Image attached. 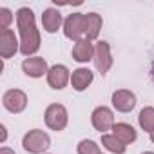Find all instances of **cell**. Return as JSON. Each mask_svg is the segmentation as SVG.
Segmentation results:
<instances>
[{"label":"cell","instance_id":"1","mask_svg":"<svg viewBox=\"0 0 154 154\" xmlns=\"http://www.w3.org/2000/svg\"><path fill=\"white\" fill-rule=\"evenodd\" d=\"M17 27H18V35H20V53L26 58L36 56L42 38H40V31L36 27V20H35V13L31 8H20L17 11Z\"/></svg>","mask_w":154,"mask_h":154},{"label":"cell","instance_id":"2","mask_svg":"<svg viewBox=\"0 0 154 154\" xmlns=\"http://www.w3.org/2000/svg\"><path fill=\"white\" fill-rule=\"evenodd\" d=\"M22 147L29 154H47L51 147V136L42 129H31L22 138Z\"/></svg>","mask_w":154,"mask_h":154},{"label":"cell","instance_id":"3","mask_svg":"<svg viewBox=\"0 0 154 154\" xmlns=\"http://www.w3.org/2000/svg\"><path fill=\"white\" fill-rule=\"evenodd\" d=\"M85 27H87V22H85V13H71L67 15V18L63 20V36L72 40V42H78V40H84L85 38Z\"/></svg>","mask_w":154,"mask_h":154},{"label":"cell","instance_id":"4","mask_svg":"<svg viewBox=\"0 0 154 154\" xmlns=\"http://www.w3.org/2000/svg\"><path fill=\"white\" fill-rule=\"evenodd\" d=\"M44 120H45V125L51 131L60 132L69 123V112H67L65 105H62V103H51V105H47V109L44 112Z\"/></svg>","mask_w":154,"mask_h":154},{"label":"cell","instance_id":"5","mask_svg":"<svg viewBox=\"0 0 154 154\" xmlns=\"http://www.w3.org/2000/svg\"><path fill=\"white\" fill-rule=\"evenodd\" d=\"M93 63H94V69H96L100 74H107V72L111 71L114 60H112V53H111V45H109V42L100 40V42L94 44Z\"/></svg>","mask_w":154,"mask_h":154},{"label":"cell","instance_id":"6","mask_svg":"<svg viewBox=\"0 0 154 154\" xmlns=\"http://www.w3.org/2000/svg\"><path fill=\"white\" fill-rule=\"evenodd\" d=\"M91 123H93L94 131H98L100 134H107V131H112V127L116 123L112 109L107 105H98L91 112Z\"/></svg>","mask_w":154,"mask_h":154},{"label":"cell","instance_id":"7","mask_svg":"<svg viewBox=\"0 0 154 154\" xmlns=\"http://www.w3.org/2000/svg\"><path fill=\"white\" fill-rule=\"evenodd\" d=\"M2 105L11 114H20L27 107V94L22 89H9L2 96Z\"/></svg>","mask_w":154,"mask_h":154},{"label":"cell","instance_id":"8","mask_svg":"<svg viewBox=\"0 0 154 154\" xmlns=\"http://www.w3.org/2000/svg\"><path fill=\"white\" fill-rule=\"evenodd\" d=\"M45 78H47V85L51 89L62 91L67 87V84H71V71L63 63H54V65H51Z\"/></svg>","mask_w":154,"mask_h":154},{"label":"cell","instance_id":"9","mask_svg":"<svg viewBox=\"0 0 154 154\" xmlns=\"http://www.w3.org/2000/svg\"><path fill=\"white\" fill-rule=\"evenodd\" d=\"M17 53H20V40L17 38L13 29L0 31V56L2 60L13 58Z\"/></svg>","mask_w":154,"mask_h":154},{"label":"cell","instance_id":"10","mask_svg":"<svg viewBox=\"0 0 154 154\" xmlns=\"http://www.w3.org/2000/svg\"><path fill=\"white\" fill-rule=\"evenodd\" d=\"M111 103H112V109L118 111V112H131L134 107H136V94L129 89H118L112 93L111 96Z\"/></svg>","mask_w":154,"mask_h":154},{"label":"cell","instance_id":"11","mask_svg":"<svg viewBox=\"0 0 154 154\" xmlns=\"http://www.w3.org/2000/svg\"><path fill=\"white\" fill-rule=\"evenodd\" d=\"M49 69L51 67L47 65V60L42 56L24 58V62H22V71L29 78H44V76H47Z\"/></svg>","mask_w":154,"mask_h":154},{"label":"cell","instance_id":"12","mask_svg":"<svg viewBox=\"0 0 154 154\" xmlns=\"http://www.w3.org/2000/svg\"><path fill=\"white\" fill-rule=\"evenodd\" d=\"M93 82H94V72L89 67H78L71 72V85L78 93H84L85 89H89Z\"/></svg>","mask_w":154,"mask_h":154},{"label":"cell","instance_id":"13","mask_svg":"<svg viewBox=\"0 0 154 154\" xmlns=\"http://www.w3.org/2000/svg\"><path fill=\"white\" fill-rule=\"evenodd\" d=\"M71 54H72V60L78 62V63L93 62V56H94V44H93L91 40H87V38L78 40V42H74Z\"/></svg>","mask_w":154,"mask_h":154},{"label":"cell","instance_id":"14","mask_svg":"<svg viewBox=\"0 0 154 154\" xmlns=\"http://www.w3.org/2000/svg\"><path fill=\"white\" fill-rule=\"evenodd\" d=\"M42 27H44V31L49 33V35L56 33L60 27H63L62 13H60L56 8H47V9H44V13H42Z\"/></svg>","mask_w":154,"mask_h":154},{"label":"cell","instance_id":"15","mask_svg":"<svg viewBox=\"0 0 154 154\" xmlns=\"http://www.w3.org/2000/svg\"><path fill=\"white\" fill-rule=\"evenodd\" d=\"M112 134H114L118 140H122L125 145H131V143H134V141L138 140L136 129H134L131 123H127V122H118V123H114Z\"/></svg>","mask_w":154,"mask_h":154},{"label":"cell","instance_id":"16","mask_svg":"<svg viewBox=\"0 0 154 154\" xmlns=\"http://www.w3.org/2000/svg\"><path fill=\"white\" fill-rule=\"evenodd\" d=\"M85 22H87V27H85V38L94 42L98 36H100V31L103 27V18L102 15L98 13H85Z\"/></svg>","mask_w":154,"mask_h":154},{"label":"cell","instance_id":"17","mask_svg":"<svg viewBox=\"0 0 154 154\" xmlns=\"http://www.w3.org/2000/svg\"><path fill=\"white\" fill-rule=\"evenodd\" d=\"M102 147L107 149L111 154H125V150H127V145L122 140H118L112 132L102 134Z\"/></svg>","mask_w":154,"mask_h":154},{"label":"cell","instance_id":"18","mask_svg":"<svg viewBox=\"0 0 154 154\" xmlns=\"http://www.w3.org/2000/svg\"><path fill=\"white\" fill-rule=\"evenodd\" d=\"M138 123L141 127V131L152 134L154 132V107L152 105H147L140 111L138 114Z\"/></svg>","mask_w":154,"mask_h":154},{"label":"cell","instance_id":"19","mask_svg":"<svg viewBox=\"0 0 154 154\" xmlns=\"http://www.w3.org/2000/svg\"><path fill=\"white\" fill-rule=\"evenodd\" d=\"M76 152L78 154H102L100 150V145L94 141V140H82L78 143V147H76Z\"/></svg>","mask_w":154,"mask_h":154},{"label":"cell","instance_id":"20","mask_svg":"<svg viewBox=\"0 0 154 154\" xmlns=\"http://www.w3.org/2000/svg\"><path fill=\"white\" fill-rule=\"evenodd\" d=\"M13 11L9 8H0V31L4 29H11V22H13Z\"/></svg>","mask_w":154,"mask_h":154},{"label":"cell","instance_id":"21","mask_svg":"<svg viewBox=\"0 0 154 154\" xmlns=\"http://www.w3.org/2000/svg\"><path fill=\"white\" fill-rule=\"evenodd\" d=\"M0 131H2V143H6V140H8V129H6V125H0Z\"/></svg>","mask_w":154,"mask_h":154},{"label":"cell","instance_id":"22","mask_svg":"<svg viewBox=\"0 0 154 154\" xmlns=\"http://www.w3.org/2000/svg\"><path fill=\"white\" fill-rule=\"evenodd\" d=\"M0 154H15V150L9 149V147H2V149H0Z\"/></svg>","mask_w":154,"mask_h":154},{"label":"cell","instance_id":"23","mask_svg":"<svg viewBox=\"0 0 154 154\" xmlns=\"http://www.w3.org/2000/svg\"><path fill=\"white\" fill-rule=\"evenodd\" d=\"M149 136H150V141L154 143V132H152V134H149Z\"/></svg>","mask_w":154,"mask_h":154},{"label":"cell","instance_id":"24","mask_svg":"<svg viewBox=\"0 0 154 154\" xmlns=\"http://www.w3.org/2000/svg\"><path fill=\"white\" fill-rule=\"evenodd\" d=\"M141 154H154L152 150H145V152H141Z\"/></svg>","mask_w":154,"mask_h":154}]
</instances>
